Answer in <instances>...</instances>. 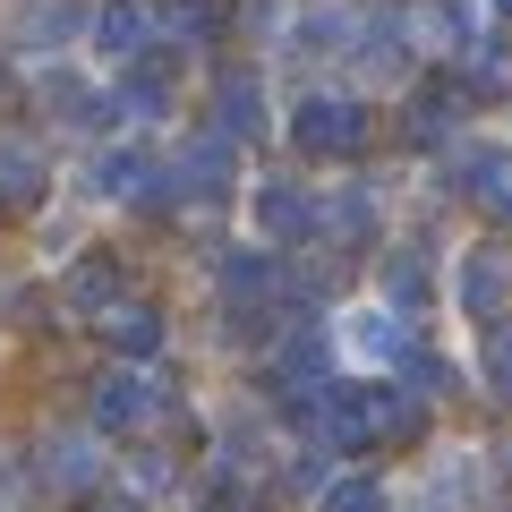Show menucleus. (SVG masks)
I'll return each instance as SVG.
<instances>
[{"label":"nucleus","instance_id":"0eeeda50","mask_svg":"<svg viewBox=\"0 0 512 512\" xmlns=\"http://www.w3.org/2000/svg\"><path fill=\"white\" fill-rule=\"evenodd\" d=\"M342 350L367 359V367H384V359L402 367V316H393V308H350L342 316Z\"/></svg>","mask_w":512,"mask_h":512},{"label":"nucleus","instance_id":"aec40b11","mask_svg":"<svg viewBox=\"0 0 512 512\" xmlns=\"http://www.w3.org/2000/svg\"><path fill=\"white\" fill-rule=\"evenodd\" d=\"M52 478H60V487H94V444H52Z\"/></svg>","mask_w":512,"mask_h":512},{"label":"nucleus","instance_id":"f257e3e1","mask_svg":"<svg viewBox=\"0 0 512 512\" xmlns=\"http://www.w3.org/2000/svg\"><path fill=\"white\" fill-rule=\"evenodd\" d=\"M291 128H299V146H308V154H359L376 120H367V103H350V94H316V103H299Z\"/></svg>","mask_w":512,"mask_h":512},{"label":"nucleus","instance_id":"f8f14e48","mask_svg":"<svg viewBox=\"0 0 512 512\" xmlns=\"http://www.w3.org/2000/svg\"><path fill=\"white\" fill-rule=\"evenodd\" d=\"M214 120H222V137H231V146H248L256 128H265V94H248V77H222Z\"/></svg>","mask_w":512,"mask_h":512},{"label":"nucleus","instance_id":"7ed1b4c3","mask_svg":"<svg viewBox=\"0 0 512 512\" xmlns=\"http://www.w3.org/2000/svg\"><path fill=\"white\" fill-rule=\"evenodd\" d=\"M239 188V163H231V137H197L188 154H171V197H197V205H222Z\"/></svg>","mask_w":512,"mask_h":512},{"label":"nucleus","instance_id":"9b49d317","mask_svg":"<svg viewBox=\"0 0 512 512\" xmlns=\"http://www.w3.org/2000/svg\"><path fill=\"white\" fill-rule=\"evenodd\" d=\"M69 308H86V316L120 308V265H111V256H77L69 265Z\"/></svg>","mask_w":512,"mask_h":512},{"label":"nucleus","instance_id":"5701e85b","mask_svg":"<svg viewBox=\"0 0 512 512\" xmlns=\"http://www.w3.org/2000/svg\"><path fill=\"white\" fill-rule=\"evenodd\" d=\"M163 86H171V77H163V69L146 60V69L128 77V103H137V111H163Z\"/></svg>","mask_w":512,"mask_h":512},{"label":"nucleus","instance_id":"423d86ee","mask_svg":"<svg viewBox=\"0 0 512 512\" xmlns=\"http://www.w3.org/2000/svg\"><path fill=\"white\" fill-rule=\"evenodd\" d=\"M43 188H52V154L18 146V137H0V205H9V214H35Z\"/></svg>","mask_w":512,"mask_h":512},{"label":"nucleus","instance_id":"f3484780","mask_svg":"<svg viewBox=\"0 0 512 512\" xmlns=\"http://www.w3.org/2000/svg\"><path fill=\"white\" fill-rule=\"evenodd\" d=\"M103 197H154V163H146L137 146L103 154Z\"/></svg>","mask_w":512,"mask_h":512},{"label":"nucleus","instance_id":"412c9836","mask_svg":"<svg viewBox=\"0 0 512 512\" xmlns=\"http://www.w3.org/2000/svg\"><path fill=\"white\" fill-rule=\"evenodd\" d=\"M214 26H222V0H171V35H214Z\"/></svg>","mask_w":512,"mask_h":512},{"label":"nucleus","instance_id":"a211bd4d","mask_svg":"<svg viewBox=\"0 0 512 512\" xmlns=\"http://www.w3.org/2000/svg\"><path fill=\"white\" fill-rule=\"evenodd\" d=\"M316 512H384V487L376 478H333V487L316 495Z\"/></svg>","mask_w":512,"mask_h":512},{"label":"nucleus","instance_id":"dca6fc26","mask_svg":"<svg viewBox=\"0 0 512 512\" xmlns=\"http://www.w3.org/2000/svg\"><path fill=\"white\" fill-rule=\"evenodd\" d=\"M427 299V256L419 248H393L384 256V308H419Z\"/></svg>","mask_w":512,"mask_h":512},{"label":"nucleus","instance_id":"6e6552de","mask_svg":"<svg viewBox=\"0 0 512 512\" xmlns=\"http://www.w3.org/2000/svg\"><path fill=\"white\" fill-rule=\"evenodd\" d=\"M103 342L120 350L128 367H146L154 350H163V316H154V308H137V299H120V308H103Z\"/></svg>","mask_w":512,"mask_h":512},{"label":"nucleus","instance_id":"20e7f679","mask_svg":"<svg viewBox=\"0 0 512 512\" xmlns=\"http://www.w3.org/2000/svg\"><path fill=\"white\" fill-rule=\"evenodd\" d=\"M154 410H163V393H154V376H137V367H111V376L94 384V427H111V436H137Z\"/></svg>","mask_w":512,"mask_h":512},{"label":"nucleus","instance_id":"b1692460","mask_svg":"<svg viewBox=\"0 0 512 512\" xmlns=\"http://www.w3.org/2000/svg\"><path fill=\"white\" fill-rule=\"evenodd\" d=\"M137 487H146V495L171 487V453H137Z\"/></svg>","mask_w":512,"mask_h":512},{"label":"nucleus","instance_id":"393cba45","mask_svg":"<svg viewBox=\"0 0 512 512\" xmlns=\"http://www.w3.org/2000/svg\"><path fill=\"white\" fill-rule=\"evenodd\" d=\"M504 9H512V0H504Z\"/></svg>","mask_w":512,"mask_h":512},{"label":"nucleus","instance_id":"4468645a","mask_svg":"<svg viewBox=\"0 0 512 512\" xmlns=\"http://www.w3.org/2000/svg\"><path fill=\"white\" fill-rule=\"evenodd\" d=\"M316 222H325V231L342 239V248H359V239L376 231V197H367V188H342V197H333V205H325Z\"/></svg>","mask_w":512,"mask_h":512},{"label":"nucleus","instance_id":"f03ea898","mask_svg":"<svg viewBox=\"0 0 512 512\" xmlns=\"http://www.w3.org/2000/svg\"><path fill=\"white\" fill-rule=\"evenodd\" d=\"M453 180H461V197L478 205V214H495V222H512V146H453Z\"/></svg>","mask_w":512,"mask_h":512},{"label":"nucleus","instance_id":"9d476101","mask_svg":"<svg viewBox=\"0 0 512 512\" xmlns=\"http://www.w3.org/2000/svg\"><path fill=\"white\" fill-rule=\"evenodd\" d=\"M146 35H154V26H146V0H111L103 18H94V52H103V60H137V52H146Z\"/></svg>","mask_w":512,"mask_h":512},{"label":"nucleus","instance_id":"1a4fd4ad","mask_svg":"<svg viewBox=\"0 0 512 512\" xmlns=\"http://www.w3.org/2000/svg\"><path fill=\"white\" fill-rule=\"evenodd\" d=\"M402 35L410 43H436V52H461V43L478 35V18H470V0H419Z\"/></svg>","mask_w":512,"mask_h":512},{"label":"nucleus","instance_id":"4be33fe9","mask_svg":"<svg viewBox=\"0 0 512 512\" xmlns=\"http://www.w3.org/2000/svg\"><path fill=\"white\" fill-rule=\"evenodd\" d=\"M410 137H419V146H444V137H453V103H419L410 111Z\"/></svg>","mask_w":512,"mask_h":512},{"label":"nucleus","instance_id":"2eb2a0df","mask_svg":"<svg viewBox=\"0 0 512 512\" xmlns=\"http://www.w3.org/2000/svg\"><path fill=\"white\" fill-rule=\"evenodd\" d=\"M222 291H231L239 308H248V299H256V308H265V299L282 291V274H274V256H231V265H222Z\"/></svg>","mask_w":512,"mask_h":512},{"label":"nucleus","instance_id":"39448f33","mask_svg":"<svg viewBox=\"0 0 512 512\" xmlns=\"http://www.w3.org/2000/svg\"><path fill=\"white\" fill-rule=\"evenodd\" d=\"M248 214H256V231H265V239H308L316 231V205H308V188H299V180H256Z\"/></svg>","mask_w":512,"mask_h":512},{"label":"nucleus","instance_id":"6ab92c4d","mask_svg":"<svg viewBox=\"0 0 512 512\" xmlns=\"http://www.w3.org/2000/svg\"><path fill=\"white\" fill-rule=\"evenodd\" d=\"M478 367H487V384L512 402V316H504V325H487V342H478Z\"/></svg>","mask_w":512,"mask_h":512},{"label":"nucleus","instance_id":"ddd939ff","mask_svg":"<svg viewBox=\"0 0 512 512\" xmlns=\"http://www.w3.org/2000/svg\"><path fill=\"white\" fill-rule=\"evenodd\" d=\"M453 299L470 316H487L495 299H504V256H461V274H453Z\"/></svg>","mask_w":512,"mask_h":512}]
</instances>
